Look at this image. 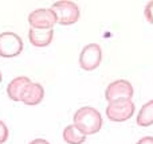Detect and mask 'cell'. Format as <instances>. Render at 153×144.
<instances>
[{
    "label": "cell",
    "instance_id": "6da1fadb",
    "mask_svg": "<svg viewBox=\"0 0 153 144\" xmlns=\"http://www.w3.org/2000/svg\"><path fill=\"white\" fill-rule=\"evenodd\" d=\"M74 127L83 135H94L102 127V116L97 109L91 107H82L73 116Z\"/></svg>",
    "mask_w": 153,
    "mask_h": 144
},
{
    "label": "cell",
    "instance_id": "7a4b0ae2",
    "mask_svg": "<svg viewBox=\"0 0 153 144\" xmlns=\"http://www.w3.org/2000/svg\"><path fill=\"white\" fill-rule=\"evenodd\" d=\"M54 12L56 19V23L62 26H70L78 22L79 19V8L75 3L69 1V0H62L56 1L51 5L50 8Z\"/></svg>",
    "mask_w": 153,
    "mask_h": 144
},
{
    "label": "cell",
    "instance_id": "3957f363",
    "mask_svg": "<svg viewBox=\"0 0 153 144\" xmlns=\"http://www.w3.org/2000/svg\"><path fill=\"white\" fill-rule=\"evenodd\" d=\"M136 107L132 100H118V101L110 102L106 107V116L109 120L122 123L126 121L134 115Z\"/></svg>",
    "mask_w": 153,
    "mask_h": 144
},
{
    "label": "cell",
    "instance_id": "277c9868",
    "mask_svg": "<svg viewBox=\"0 0 153 144\" xmlns=\"http://www.w3.org/2000/svg\"><path fill=\"white\" fill-rule=\"evenodd\" d=\"M23 50V40L15 32L0 34V57L12 58L18 57Z\"/></svg>",
    "mask_w": 153,
    "mask_h": 144
},
{
    "label": "cell",
    "instance_id": "5b68a950",
    "mask_svg": "<svg viewBox=\"0 0 153 144\" xmlns=\"http://www.w3.org/2000/svg\"><path fill=\"white\" fill-rule=\"evenodd\" d=\"M133 97V86L129 81L117 80L109 84L105 90V98L108 102H114L118 100H130Z\"/></svg>",
    "mask_w": 153,
    "mask_h": 144
},
{
    "label": "cell",
    "instance_id": "8992f818",
    "mask_svg": "<svg viewBox=\"0 0 153 144\" xmlns=\"http://www.w3.org/2000/svg\"><path fill=\"white\" fill-rule=\"evenodd\" d=\"M102 61V50L97 43H90L85 46L79 55V66L86 72L95 70Z\"/></svg>",
    "mask_w": 153,
    "mask_h": 144
},
{
    "label": "cell",
    "instance_id": "52a82bcc",
    "mask_svg": "<svg viewBox=\"0 0 153 144\" xmlns=\"http://www.w3.org/2000/svg\"><path fill=\"white\" fill-rule=\"evenodd\" d=\"M28 23L35 30H50L56 23V19L50 8H38L28 15Z\"/></svg>",
    "mask_w": 153,
    "mask_h": 144
},
{
    "label": "cell",
    "instance_id": "ba28073f",
    "mask_svg": "<svg viewBox=\"0 0 153 144\" xmlns=\"http://www.w3.org/2000/svg\"><path fill=\"white\" fill-rule=\"evenodd\" d=\"M43 97H45V89H43V86L38 82H31L26 86L23 94H22L20 101L24 102L26 105L34 107V105H38L39 102H42Z\"/></svg>",
    "mask_w": 153,
    "mask_h": 144
},
{
    "label": "cell",
    "instance_id": "9c48e42d",
    "mask_svg": "<svg viewBox=\"0 0 153 144\" xmlns=\"http://www.w3.org/2000/svg\"><path fill=\"white\" fill-rule=\"evenodd\" d=\"M54 38V30H35L31 28L28 31V39L31 45L36 46V47H46L53 42Z\"/></svg>",
    "mask_w": 153,
    "mask_h": 144
},
{
    "label": "cell",
    "instance_id": "30bf717a",
    "mask_svg": "<svg viewBox=\"0 0 153 144\" xmlns=\"http://www.w3.org/2000/svg\"><path fill=\"white\" fill-rule=\"evenodd\" d=\"M31 84L28 77H16L8 84L7 86V94L13 101H20L22 94H23L26 86Z\"/></svg>",
    "mask_w": 153,
    "mask_h": 144
},
{
    "label": "cell",
    "instance_id": "8fae6325",
    "mask_svg": "<svg viewBox=\"0 0 153 144\" xmlns=\"http://www.w3.org/2000/svg\"><path fill=\"white\" fill-rule=\"evenodd\" d=\"M137 124L140 127H151L153 124V100L148 101L143 105V108L138 112V116L136 119Z\"/></svg>",
    "mask_w": 153,
    "mask_h": 144
},
{
    "label": "cell",
    "instance_id": "7c38bea8",
    "mask_svg": "<svg viewBox=\"0 0 153 144\" xmlns=\"http://www.w3.org/2000/svg\"><path fill=\"white\" fill-rule=\"evenodd\" d=\"M63 140L67 144H82L86 140V135H83L76 127H74V124H71L63 129Z\"/></svg>",
    "mask_w": 153,
    "mask_h": 144
},
{
    "label": "cell",
    "instance_id": "4fadbf2b",
    "mask_svg": "<svg viewBox=\"0 0 153 144\" xmlns=\"http://www.w3.org/2000/svg\"><path fill=\"white\" fill-rule=\"evenodd\" d=\"M8 135H10V132H8V127L5 125L3 121H0V144L7 142Z\"/></svg>",
    "mask_w": 153,
    "mask_h": 144
},
{
    "label": "cell",
    "instance_id": "5bb4252c",
    "mask_svg": "<svg viewBox=\"0 0 153 144\" xmlns=\"http://www.w3.org/2000/svg\"><path fill=\"white\" fill-rule=\"evenodd\" d=\"M144 12H145L146 20L153 24V1H149L148 4L145 5V11H144Z\"/></svg>",
    "mask_w": 153,
    "mask_h": 144
},
{
    "label": "cell",
    "instance_id": "9a60e30c",
    "mask_svg": "<svg viewBox=\"0 0 153 144\" xmlns=\"http://www.w3.org/2000/svg\"><path fill=\"white\" fill-rule=\"evenodd\" d=\"M136 144H153V137L152 136H145V137H141Z\"/></svg>",
    "mask_w": 153,
    "mask_h": 144
},
{
    "label": "cell",
    "instance_id": "2e32d148",
    "mask_svg": "<svg viewBox=\"0 0 153 144\" xmlns=\"http://www.w3.org/2000/svg\"><path fill=\"white\" fill-rule=\"evenodd\" d=\"M30 144H50V143L45 139H34Z\"/></svg>",
    "mask_w": 153,
    "mask_h": 144
},
{
    "label": "cell",
    "instance_id": "e0dca14e",
    "mask_svg": "<svg viewBox=\"0 0 153 144\" xmlns=\"http://www.w3.org/2000/svg\"><path fill=\"white\" fill-rule=\"evenodd\" d=\"M0 82H1V73H0Z\"/></svg>",
    "mask_w": 153,
    "mask_h": 144
}]
</instances>
